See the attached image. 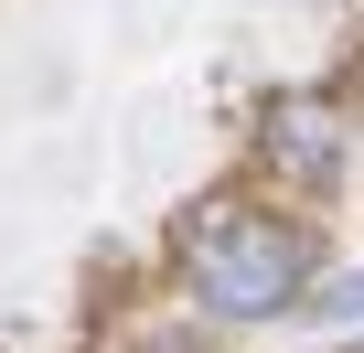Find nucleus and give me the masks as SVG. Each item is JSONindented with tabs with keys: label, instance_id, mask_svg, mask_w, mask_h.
<instances>
[{
	"label": "nucleus",
	"instance_id": "f257e3e1",
	"mask_svg": "<svg viewBox=\"0 0 364 353\" xmlns=\"http://www.w3.org/2000/svg\"><path fill=\"white\" fill-rule=\"evenodd\" d=\"M182 268H193V300L215 321H279L300 289H311V236L289 214H257V204H225L182 236Z\"/></svg>",
	"mask_w": 364,
	"mask_h": 353
},
{
	"label": "nucleus",
	"instance_id": "f03ea898",
	"mask_svg": "<svg viewBox=\"0 0 364 353\" xmlns=\"http://www.w3.org/2000/svg\"><path fill=\"white\" fill-rule=\"evenodd\" d=\"M332 150H343V129H332V107H311V97H289V107H268V161H289L300 183H321V171H332Z\"/></svg>",
	"mask_w": 364,
	"mask_h": 353
}]
</instances>
